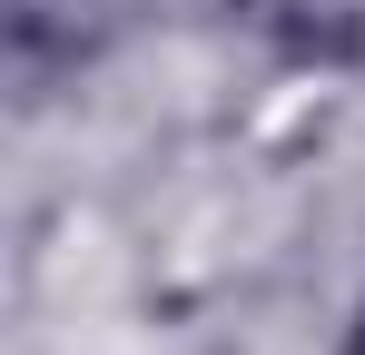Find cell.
Listing matches in <instances>:
<instances>
[{
	"instance_id": "cell-2",
	"label": "cell",
	"mask_w": 365,
	"mask_h": 355,
	"mask_svg": "<svg viewBox=\"0 0 365 355\" xmlns=\"http://www.w3.org/2000/svg\"><path fill=\"white\" fill-rule=\"evenodd\" d=\"M336 355H365V287H356V306H346V326H336Z\"/></svg>"
},
{
	"instance_id": "cell-1",
	"label": "cell",
	"mask_w": 365,
	"mask_h": 355,
	"mask_svg": "<svg viewBox=\"0 0 365 355\" xmlns=\"http://www.w3.org/2000/svg\"><path fill=\"white\" fill-rule=\"evenodd\" d=\"M247 30L287 79H365V0H247Z\"/></svg>"
}]
</instances>
